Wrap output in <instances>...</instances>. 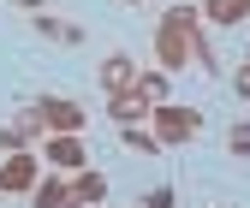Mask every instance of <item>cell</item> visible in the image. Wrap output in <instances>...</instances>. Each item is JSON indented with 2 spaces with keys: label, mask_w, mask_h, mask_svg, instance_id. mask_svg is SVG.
<instances>
[{
  "label": "cell",
  "mask_w": 250,
  "mask_h": 208,
  "mask_svg": "<svg viewBox=\"0 0 250 208\" xmlns=\"http://www.w3.org/2000/svg\"><path fill=\"white\" fill-rule=\"evenodd\" d=\"M36 107H42V119H48V131H83V107H78V101H66V95H42Z\"/></svg>",
  "instance_id": "obj_6"
},
{
  "label": "cell",
  "mask_w": 250,
  "mask_h": 208,
  "mask_svg": "<svg viewBox=\"0 0 250 208\" xmlns=\"http://www.w3.org/2000/svg\"><path fill=\"white\" fill-rule=\"evenodd\" d=\"M30 18H36V30H42L48 42H60V48H78V42H83V30H78L72 18H54L48 6H42V12H30Z\"/></svg>",
  "instance_id": "obj_8"
},
{
  "label": "cell",
  "mask_w": 250,
  "mask_h": 208,
  "mask_svg": "<svg viewBox=\"0 0 250 208\" xmlns=\"http://www.w3.org/2000/svg\"><path fill=\"white\" fill-rule=\"evenodd\" d=\"M227 149L238 161H250V125H227Z\"/></svg>",
  "instance_id": "obj_15"
},
{
  "label": "cell",
  "mask_w": 250,
  "mask_h": 208,
  "mask_svg": "<svg viewBox=\"0 0 250 208\" xmlns=\"http://www.w3.org/2000/svg\"><path fill=\"white\" fill-rule=\"evenodd\" d=\"M6 6H18V12H42L48 0H6Z\"/></svg>",
  "instance_id": "obj_19"
},
{
  "label": "cell",
  "mask_w": 250,
  "mask_h": 208,
  "mask_svg": "<svg viewBox=\"0 0 250 208\" xmlns=\"http://www.w3.org/2000/svg\"><path fill=\"white\" fill-rule=\"evenodd\" d=\"M66 196H72V208H102V202H107V172H102V167L66 172Z\"/></svg>",
  "instance_id": "obj_5"
},
{
  "label": "cell",
  "mask_w": 250,
  "mask_h": 208,
  "mask_svg": "<svg viewBox=\"0 0 250 208\" xmlns=\"http://www.w3.org/2000/svg\"><path fill=\"white\" fill-rule=\"evenodd\" d=\"M131 89H137V95H143L149 107H155V101H173V83H167V72H161V66L137 72V83H131Z\"/></svg>",
  "instance_id": "obj_12"
},
{
  "label": "cell",
  "mask_w": 250,
  "mask_h": 208,
  "mask_svg": "<svg viewBox=\"0 0 250 208\" xmlns=\"http://www.w3.org/2000/svg\"><path fill=\"white\" fill-rule=\"evenodd\" d=\"M107 113L119 119V125H143V119H149V101L137 95V89H119V95H107Z\"/></svg>",
  "instance_id": "obj_10"
},
{
  "label": "cell",
  "mask_w": 250,
  "mask_h": 208,
  "mask_svg": "<svg viewBox=\"0 0 250 208\" xmlns=\"http://www.w3.org/2000/svg\"><path fill=\"white\" fill-rule=\"evenodd\" d=\"M131 155H161V137H155L149 125H125V137H119Z\"/></svg>",
  "instance_id": "obj_14"
},
{
  "label": "cell",
  "mask_w": 250,
  "mask_h": 208,
  "mask_svg": "<svg viewBox=\"0 0 250 208\" xmlns=\"http://www.w3.org/2000/svg\"><path fill=\"white\" fill-rule=\"evenodd\" d=\"M143 125L161 137V149H179V143H191V137L203 131V113H197V107H185V101H155Z\"/></svg>",
  "instance_id": "obj_2"
},
{
  "label": "cell",
  "mask_w": 250,
  "mask_h": 208,
  "mask_svg": "<svg viewBox=\"0 0 250 208\" xmlns=\"http://www.w3.org/2000/svg\"><path fill=\"white\" fill-rule=\"evenodd\" d=\"M36 178H42V161L30 155V149H12V155L0 161V196H30Z\"/></svg>",
  "instance_id": "obj_4"
},
{
  "label": "cell",
  "mask_w": 250,
  "mask_h": 208,
  "mask_svg": "<svg viewBox=\"0 0 250 208\" xmlns=\"http://www.w3.org/2000/svg\"><path fill=\"white\" fill-rule=\"evenodd\" d=\"M30 202H36V208H72V196H66V172L36 178V185H30Z\"/></svg>",
  "instance_id": "obj_9"
},
{
  "label": "cell",
  "mask_w": 250,
  "mask_h": 208,
  "mask_svg": "<svg viewBox=\"0 0 250 208\" xmlns=\"http://www.w3.org/2000/svg\"><path fill=\"white\" fill-rule=\"evenodd\" d=\"M12 131H18V143H24V149H30V143H42V137H48L42 107H36V101H24V107H18V119H12Z\"/></svg>",
  "instance_id": "obj_11"
},
{
  "label": "cell",
  "mask_w": 250,
  "mask_h": 208,
  "mask_svg": "<svg viewBox=\"0 0 250 208\" xmlns=\"http://www.w3.org/2000/svg\"><path fill=\"white\" fill-rule=\"evenodd\" d=\"M173 202H179L173 185H149V196H143V208H173Z\"/></svg>",
  "instance_id": "obj_16"
},
{
  "label": "cell",
  "mask_w": 250,
  "mask_h": 208,
  "mask_svg": "<svg viewBox=\"0 0 250 208\" xmlns=\"http://www.w3.org/2000/svg\"><path fill=\"white\" fill-rule=\"evenodd\" d=\"M203 18L232 30V24H244V18H250V0H203Z\"/></svg>",
  "instance_id": "obj_13"
},
{
  "label": "cell",
  "mask_w": 250,
  "mask_h": 208,
  "mask_svg": "<svg viewBox=\"0 0 250 208\" xmlns=\"http://www.w3.org/2000/svg\"><path fill=\"white\" fill-rule=\"evenodd\" d=\"M232 89H238V95L250 101V59H244V66H238V72H232Z\"/></svg>",
  "instance_id": "obj_17"
},
{
  "label": "cell",
  "mask_w": 250,
  "mask_h": 208,
  "mask_svg": "<svg viewBox=\"0 0 250 208\" xmlns=\"http://www.w3.org/2000/svg\"><path fill=\"white\" fill-rule=\"evenodd\" d=\"M96 77H102L107 95H119V89H131V83H137V59H131V54H107Z\"/></svg>",
  "instance_id": "obj_7"
},
{
  "label": "cell",
  "mask_w": 250,
  "mask_h": 208,
  "mask_svg": "<svg viewBox=\"0 0 250 208\" xmlns=\"http://www.w3.org/2000/svg\"><path fill=\"white\" fill-rule=\"evenodd\" d=\"M42 161H48L54 172H78V167H89V143H83V131H48V137H42Z\"/></svg>",
  "instance_id": "obj_3"
},
{
  "label": "cell",
  "mask_w": 250,
  "mask_h": 208,
  "mask_svg": "<svg viewBox=\"0 0 250 208\" xmlns=\"http://www.w3.org/2000/svg\"><path fill=\"white\" fill-rule=\"evenodd\" d=\"M155 66H161V72H179V66L221 72V59H214V48L203 42V24H197L191 6L161 12V24H155Z\"/></svg>",
  "instance_id": "obj_1"
},
{
  "label": "cell",
  "mask_w": 250,
  "mask_h": 208,
  "mask_svg": "<svg viewBox=\"0 0 250 208\" xmlns=\"http://www.w3.org/2000/svg\"><path fill=\"white\" fill-rule=\"evenodd\" d=\"M12 149H24V143H18V131H12V125H0V155H12Z\"/></svg>",
  "instance_id": "obj_18"
}]
</instances>
